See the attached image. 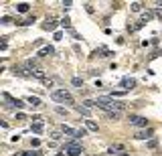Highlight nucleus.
<instances>
[{
    "instance_id": "nucleus-3",
    "label": "nucleus",
    "mask_w": 162,
    "mask_h": 156,
    "mask_svg": "<svg viewBox=\"0 0 162 156\" xmlns=\"http://www.w3.org/2000/svg\"><path fill=\"white\" fill-rule=\"evenodd\" d=\"M63 152L67 156H81L83 154V148L77 144V140H69V142H65V146H63Z\"/></svg>"
},
{
    "instance_id": "nucleus-22",
    "label": "nucleus",
    "mask_w": 162,
    "mask_h": 156,
    "mask_svg": "<svg viewBox=\"0 0 162 156\" xmlns=\"http://www.w3.org/2000/svg\"><path fill=\"white\" fill-rule=\"evenodd\" d=\"M45 29H47V31H55V29H57V23H55V20H47Z\"/></svg>"
},
{
    "instance_id": "nucleus-6",
    "label": "nucleus",
    "mask_w": 162,
    "mask_h": 156,
    "mask_svg": "<svg viewBox=\"0 0 162 156\" xmlns=\"http://www.w3.org/2000/svg\"><path fill=\"white\" fill-rule=\"evenodd\" d=\"M154 136V132L152 130H140V132L134 134V140H148V138Z\"/></svg>"
},
{
    "instance_id": "nucleus-10",
    "label": "nucleus",
    "mask_w": 162,
    "mask_h": 156,
    "mask_svg": "<svg viewBox=\"0 0 162 156\" xmlns=\"http://www.w3.org/2000/svg\"><path fill=\"white\" fill-rule=\"evenodd\" d=\"M31 132H33V134H43V132H45V126H43V122L31 124Z\"/></svg>"
},
{
    "instance_id": "nucleus-5",
    "label": "nucleus",
    "mask_w": 162,
    "mask_h": 156,
    "mask_svg": "<svg viewBox=\"0 0 162 156\" xmlns=\"http://www.w3.org/2000/svg\"><path fill=\"white\" fill-rule=\"evenodd\" d=\"M120 87H124V91H130V89L136 87V79H132V77H124L120 81Z\"/></svg>"
},
{
    "instance_id": "nucleus-4",
    "label": "nucleus",
    "mask_w": 162,
    "mask_h": 156,
    "mask_svg": "<svg viewBox=\"0 0 162 156\" xmlns=\"http://www.w3.org/2000/svg\"><path fill=\"white\" fill-rule=\"evenodd\" d=\"M128 120H130V124L136 126V128H146L148 126V120L144 118V116H130Z\"/></svg>"
},
{
    "instance_id": "nucleus-9",
    "label": "nucleus",
    "mask_w": 162,
    "mask_h": 156,
    "mask_svg": "<svg viewBox=\"0 0 162 156\" xmlns=\"http://www.w3.org/2000/svg\"><path fill=\"white\" fill-rule=\"evenodd\" d=\"M61 134H65V136H71V138L75 140V136H77V130H73V128H69V126L63 124V126H61Z\"/></svg>"
},
{
    "instance_id": "nucleus-26",
    "label": "nucleus",
    "mask_w": 162,
    "mask_h": 156,
    "mask_svg": "<svg viewBox=\"0 0 162 156\" xmlns=\"http://www.w3.org/2000/svg\"><path fill=\"white\" fill-rule=\"evenodd\" d=\"M55 112H57L59 116H67V107H61V106H59V107H55Z\"/></svg>"
},
{
    "instance_id": "nucleus-11",
    "label": "nucleus",
    "mask_w": 162,
    "mask_h": 156,
    "mask_svg": "<svg viewBox=\"0 0 162 156\" xmlns=\"http://www.w3.org/2000/svg\"><path fill=\"white\" fill-rule=\"evenodd\" d=\"M27 101H28V103H31V106H33V107H41V106H43V101H41V97H37V95H28V97H27Z\"/></svg>"
},
{
    "instance_id": "nucleus-32",
    "label": "nucleus",
    "mask_w": 162,
    "mask_h": 156,
    "mask_svg": "<svg viewBox=\"0 0 162 156\" xmlns=\"http://www.w3.org/2000/svg\"><path fill=\"white\" fill-rule=\"evenodd\" d=\"M156 16H158V18L162 20V10H156Z\"/></svg>"
},
{
    "instance_id": "nucleus-30",
    "label": "nucleus",
    "mask_w": 162,
    "mask_h": 156,
    "mask_svg": "<svg viewBox=\"0 0 162 156\" xmlns=\"http://www.w3.org/2000/svg\"><path fill=\"white\" fill-rule=\"evenodd\" d=\"M85 10H87L89 14H91V12H93V6H91V4H85Z\"/></svg>"
},
{
    "instance_id": "nucleus-20",
    "label": "nucleus",
    "mask_w": 162,
    "mask_h": 156,
    "mask_svg": "<svg viewBox=\"0 0 162 156\" xmlns=\"http://www.w3.org/2000/svg\"><path fill=\"white\" fill-rule=\"evenodd\" d=\"M61 24H63V27L67 29V31H73V27H71V18H67V16H65V18L61 20Z\"/></svg>"
},
{
    "instance_id": "nucleus-13",
    "label": "nucleus",
    "mask_w": 162,
    "mask_h": 156,
    "mask_svg": "<svg viewBox=\"0 0 162 156\" xmlns=\"http://www.w3.org/2000/svg\"><path fill=\"white\" fill-rule=\"evenodd\" d=\"M53 53H55V49H53L51 45H47V47H43L37 55H39V57H47V55H53Z\"/></svg>"
},
{
    "instance_id": "nucleus-23",
    "label": "nucleus",
    "mask_w": 162,
    "mask_h": 156,
    "mask_svg": "<svg viewBox=\"0 0 162 156\" xmlns=\"http://www.w3.org/2000/svg\"><path fill=\"white\" fill-rule=\"evenodd\" d=\"M108 120H112V122L120 120V112H109V114H108Z\"/></svg>"
},
{
    "instance_id": "nucleus-15",
    "label": "nucleus",
    "mask_w": 162,
    "mask_h": 156,
    "mask_svg": "<svg viewBox=\"0 0 162 156\" xmlns=\"http://www.w3.org/2000/svg\"><path fill=\"white\" fill-rule=\"evenodd\" d=\"M31 75H33V77H35V79H41V81H45V79H47V75H45V71H43V69H41V67H39V69H35V71H33V73H31Z\"/></svg>"
},
{
    "instance_id": "nucleus-8",
    "label": "nucleus",
    "mask_w": 162,
    "mask_h": 156,
    "mask_svg": "<svg viewBox=\"0 0 162 156\" xmlns=\"http://www.w3.org/2000/svg\"><path fill=\"white\" fill-rule=\"evenodd\" d=\"M4 99H6V101H10V106H14V107H24V101H20V99L12 97L10 93H4Z\"/></svg>"
},
{
    "instance_id": "nucleus-25",
    "label": "nucleus",
    "mask_w": 162,
    "mask_h": 156,
    "mask_svg": "<svg viewBox=\"0 0 162 156\" xmlns=\"http://www.w3.org/2000/svg\"><path fill=\"white\" fill-rule=\"evenodd\" d=\"M85 134H87V128H79V130H77V136H75V140H79V138H83Z\"/></svg>"
},
{
    "instance_id": "nucleus-2",
    "label": "nucleus",
    "mask_w": 162,
    "mask_h": 156,
    "mask_svg": "<svg viewBox=\"0 0 162 156\" xmlns=\"http://www.w3.org/2000/svg\"><path fill=\"white\" fill-rule=\"evenodd\" d=\"M51 99H53V101H57V103H67V106H73V103H75L73 95H71L69 89H65V87L55 89V91L51 93Z\"/></svg>"
},
{
    "instance_id": "nucleus-16",
    "label": "nucleus",
    "mask_w": 162,
    "mask_h": 156,
    "mask_svg": "<svg viewBox=\"0 0 162 156\" xmlns=\"http://www.w3.org/2000/svg\"><path fill=\"white\" fill-rule=\"evenodd\" d=\"M71 83H73L75 87L79 89V91H81V89H83V79H81V77H73V79H71Z\"/></svg>"
},
{
    "instance_id": "nucleus-7",
    "label": "nucleus",
    "mask_w": 162,
    "mask_h": 156,
    "mask_svg": "<svg viewBox=\"0 0 162 156\" xmlns=\"http://www.w3.org/2000/svg\"><path fill=\"white\" fill-rule=\"evenodd\" d=\"M12 73H14V75H18V77H33L31 71H28L27 67H16V65L12 67Z\"/></svg>"
},
{
    "instance_id": "nucleus-1",
    "label": "nucleus",
    "mask_w": 162,
    "mask_h": 156,
    "mask_svg": "<svg viewBox=\"0 0 162 156\" xmlns=\"http://www.w3.org/2000/svg\"><path fill=\"white\" fill-rule=\"evenodd\" d=\"M95 103H97V107H101L104 112H122L124 107V101H118L116 97H112V95H99V97L95 99Z\"/></svg>"
},
{
    "instance_id": "nucleus-14",
    "label": "nucleus",
    "mask_w": 162,
    "mask_h": 156,
    "mask_svg": "<svg viewBox=\"0 0 162 156\" xmlns=\"http://www.w3.org/2000/svg\"><path fill=\"white\" fill-rule=\"evenodd\" d=\"M16 10H18L20 14H24V12L31 10V4H28V2H18V4H16Z\"/></svg>"
},
{
    "instance_id": "nucleus-21",
    "label": "nucleus",
    "mask_w": 162,
    "mask_h": 156,
    "mask_svg": "<svg viewBox=\"0 0 162 156\" xmlns=\"http://www.w3.org/2000/svg\"><path fill=\"white\" fill-rule=\"evenodd\" d=\"M33 23H35V16H28V18H24V20H20V27H27V24H33Z\"/></svg>"
},
{
    "instance_id": "nucleus-19",
    "label": "nucleus",
    "mask_w": 162,
    "mask_h": 156,
    "mask_svg": "<svg viewBox=\"0 0 162 156\" xmlns=\"http://www.w3.org/2000/svg\"><path fill=\"white\" fill-rule=\"evenodd\" d=\"M130 8H132V12H140L142 10V2H132Z\"/></svg>"
},
{
    "instance_id": "nucleus-29",
    "label": "nucleus",
    "mask_w": 162,
    "mask_h": 156,
    "mask_svg": "<svg viewBox=\"0 0 162 156\" xmlns=\"http://www.w3.org/2000/svg\"><path fill=\"white\" fill-rule=\"evenodd\" d=\"M61 138H63L61 130H59V132H53V140H61Z\"/></svg>"
},
{
    "instance_id": "nucleus-27",
    "label": "nucleus",
    "mask_w": 162,
    "mask_h": 156,
    "mask_svg": "<svg viewBox=\"0 0 162 156\" xmlns=\"http://www.w3.org/2000/svg\"><path fill=\"white\" fill-rule=\"evenodd\" d=\"M156 146H158V140H156V138H152V140L148 142V148H156Z\"/></svg>"
},
{
    "instance_id": "nucleus-18",
    "label": "nucleus",
    "mask_w": 162,
    "mask_h": 156,
    "mask_svg": "<svg viewBox=\"0 0 162 156\" xmlns=\"http://www.w3.org/2000/svg\"><path fill=\"white\" fill-rule=\"evenodd\" d=\"M75 110H77L81 116H91V110H87L85 106H75Z\"/></svg>"
},
{
    "instance_id": "nucleus-31",
    "label": "nucleus",
    "mask_w": 162,
    "mask_h": 156,
    "mask_svg": "<svg viewBox=\"0 0 162 156\" xmlns=\"http://www.w3.org/2000/svg\"><path fill=\"white\" fill-rule=\"evenodd\" d=\"M35 122H43V118H41V116H33V124H35Z\"/></svg>"
},
{
    "instance_id": "nucleus-28",
    "label": "nucleus",
    "mask_w": 162,
    "mask_h": 156,
    "mask_svg": "<svg viewBox=\"0 0 162 156\" xmlns=\"http://www.w3.org/2000/svg\"><path fill=\"white\" fill-rule=\"evenodd\" d=\"M43 85H45V87H53V79H49V77H47V79L43 81Z\"/></svg>"
},
{
    "instance_id": "nucleus-33",
    "label": "nucleus",
    "mask_w": 162,
    "mask_h": 156,
    "mask_svg": "<svg viewBox=\"0 0 162 156\" xmlns=\"http://www.w3.org/2000/svg\"><path fill=\"white\" fill-rule=\"evenodd\" d=\"M120 156H128V154H124V152H122V154H120Z\"/></svg>"
},
{
    "instance_id": "nucleus-24",
    "label": "nucleus",
    "mask_w": 162,
    "mask_h": 156,
    "mask_svg": "<svg viewBox=\"0 0 162 156\" xmlns=\"http://www.w3.org/2000/svg\"><path fill=\"white\" fill-rule=\"evenodd\" d=\"M83 106H85V107H87V110H91V107H95V106H97V103H95V101H93V99H85V101H83Z\"/></svg>"
},
{
    "instance_id": "nucleus-17",
    "label": "nucleus",
    "mask_w": 162,
    "mask_h": 156,
    "mask_svg": "<svg viewBox=\"0 0 162 156\" xmlns=\"http://www.w3.org/2000/svg\"><path fill=\"white\" fill-rule=\"evenodd\" d=\"M85 128L91 130V132H97V124L93 122V120H85Z\"/></svg>"
},
{
    "instance_id": "nucleus-12",
    "label": "nucleus",
    "mask_w": 162,
    "mask_h": 156,
    "mask_svg": "<svg viewBox=\"0 0 162 156\" xmlns=\"http://www.w3.org/2000/svg\"><path fill=\"white\" fill-rule=\"evenodd\" d=\"M154 14H156V12L154 10H146V12H142V20H140V23H150V20L152 18H154Z\"/></svg>"
}]
</instances>
